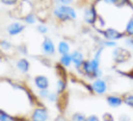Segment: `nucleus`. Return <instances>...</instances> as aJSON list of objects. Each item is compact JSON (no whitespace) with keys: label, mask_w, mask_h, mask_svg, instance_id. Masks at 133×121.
Listing matches in <instances>:
<instances>
[{"label":"nucleus","mask_w":133,"mask_h":121,"mask_svg":"<svg viewBox=\"0 0 133 121\" xmlns=\"http://www.w3.org/2000/svg\"><path fill=\"white\" fill-rule=\"evenodd\" d=\"M54 14L61 20H71L76 17V13L72 7L66 5H59L55 8Z\"/></svg>","instance_id":"obj_1"},{"label":"nucleus","mask_w":133,"mask_h":121,"mask_svg":"<svg viewBox=\"0 0 133 121\" xmlns=\"http://www.w3.org/2000/svg\"><path fill=\"white\" fill-rule=\"evenodd\" d=\"M48 113L45 108H36L32 114V121H47Z\"/></svg>","instance_id":"obj_2"},{"label":"nucleus","mask_w":133,"mask_h":121,"mask_svg":"<svg viewBox=\"0 0 133 121\" xmlns=\"http://www.w3.org/2000/svg\"><path fill=\"white\" fill-rule=\"evenodd\" d=\"M103 34H104V36H105V38H106L107 40H110V41L117 40V39H119V38H121L123 36L122 33L118 32L117 30H115L113 28H108V29H106L103 32Z\"/></svg>","instance_id":"obj_3"},{"label":"nucleus","mask_w":133,"mask_h":121,"mask_svg":"<svg viewBox=\"0 0 133 121\" xmlns=\"http://www.w3.org/2000/svg\"><path fill=\"white\" fill-rule=\"evenodd\" d=\"M24 28H25V26L23 24H21L19 22H13L7 27V32L10 35H17L20 32H22Z\"/></svg>","instance_id":"obj_4"},{"label":"nucleus","mask_w":133,"mask_h":121,"mask_svg":"<svg viewBox=\"0 0 133 121\" xmlns=\"http://www.w3.org/2000/svg\"><path fill=\"white\" fill-rule=\"evenodd\" d=\"M92 88H93V90L96 93L103 94L107 89L106 82L104 80H101V79H96L93 82V84H92Z\"/></svg>","instance_id":"obj_5"},{"label":"nucleus","mask_w":133,"mask_h":121,"mask_svg":"<svg viewBox=\"0 0 133 121\" xmlns=\"http://www.w3.org/2000/svg\"><path fill=\"white\" fill-rule=\"evenodd\" d=\"M42 49L44 51V53L47 54V55H52L54 54V51H55V48H54V44L52 40L50 38L46 37L43 43H42Z\"/></svg>","instance_id":"obj_6"},{"label":"nucleus","mask_w":133,"mask_h":121,"mask_svg":"<svg viewBox=\"0 0 133 121\" xmlns=\"http://www.w3.org/2000/svg\"><path fill=\"white\" fill-rule=\"evenodd\" d=\"M34 82H35V85L39 88L40 90L47 89L48 86H49V81H48L46 76H44V75H38V76H36L35 79H34Z\"/></svg>","instance_id":"obj_7"},{"label":"nucleus","mask_w":133,"mask_h":121,"mask_svg":"<svg viewBox=\"0 0 133 121\" xmlns=\"http://www.w3.org/2000/svg\"><path fill=\"white\" fill-rule=\"evenodd\" d=\"M129 52L125 51L124 49H121V48H117L116 50H114L113 56L115 58V60L117 62H122L126 59L127 57H129Z\"/></svg>","instance_id":"obj_8"},{"label":"nucleus","mask_w":133,"mask_h":121,"mask_svg":"<svg viewBox=\"0 0 133 121\" xmlns=\"http://www.w3.org/2000/svg\"><path fill=\"white\" fill-rule=\"evenodd\" d=\"M72 57V62L74 63V65L76 66V68H79L82 66V64L84 63V58L83 55L78 52V51H74L73 53L71 54Z\"/></svg>","instance_id":"obj_9"},{"label":"nucleus","mask_w":133,"mask_h":121,"mask_svg":"<svg viewBox=\"0 0 133 121\" xmlns=\"http://www.w3.org/2000/svg\"><path fill=\"white\" fill-rule=\"evenodd\" d=\"M84 18H85V21L87 23H94L95 22V20H96V13H95V10L92 7L87 8L85 10Z\"/></svg>","instance_id":"obj_10"},{"label":"nucleus","mask_w":133,"mask_h":121,"mask_svg":"<svg viewBox=\"0 0 133 121\" xmlns=\"http://www.w3.org/2000/svg\"><path fill=\"white\" fill-rule=\"evenodd\" d=\"M107 103L109 104V106L111 107H118L122 104V99L117 97V96H108L107 97Z\"/></svg>","instance_id":"obj_11"},{"label":"nucleus","mask_w":133,"mask_h":121,"mask_svg":"<svg viewBox=\"0 0 133 121\" xmlns=\"http://www.w3.org/2000/svg\"><path fill=\"white\" fill-rule=\"evenodd\" d=\"M17 67L22 72H27L29 69V63L26 59H21L17 62Z\"/></svg>","instance_id":"obj_12"},{"label":"nucleus","mask_w":133,"mask_h":121,"mask_svg":"<svg viewBox=\"0 0 133 121\" xmlns=\"http://www.w3.org/2000/svg\"><path fill=\"white\" fill-rule=\"evenodd\" d=\"M58 51L62 55L68 54V52H69V44L65 41H61L59 43V45H58Z\"/></svg>","instance_id":"obj_13"},{"label":"nucleus","mask_w":133,"mask_h":121,"mask_svg":"<svg viewBox=\"0 0 133 121\" xmlns=\"http://www.w3.org/2000/svg\"><path fill=\"white\" fill-rule=\"evenodd\" d=\"M60 62H61V64H62L63 66H69V65L71 64V62H72V57H71V55H69V54L62 55V57H61V59H60Z\"/></svg>","instance_id":"obj_14"},{"label":"nucleus","mask_w":133,"mask_h":121,"mask_svg":"<svg viewBox=\"0 0 133 121\" xmlns=\"http://www.w3.org/2000/svg\"><path fill=\"white\" fill-rule=\"evenodd\" d=\"M72 121H87V118L81 113H75L72 116Z\"/></svg>","instance_id":"obj_15"},{"label":"nucleus","mask_w":133,"mask_h":121,"mask_svg":"<svg viewBox=\"0 0 133 121\" xmlns=\"http://www.w3.org/2000/svg\"><path fill=\"white\" fill-rule=\"evenodd\" d=\"M56 88H57V92L58 93H62L65 89V83L63 80H58L57 82V85H56Z\"/></svg>","instance_id":"obj_16"},{"label":"nucleus","mask_w":133,"mask_h":121,"mask_svg":"<svg viewBox=\"0 0 133 121\" xmlns=\"http://www.w3.org/2000/svg\"><path fill=\"white\" fill-rule=\"evenodd\" d=\"M126 32L129 35H133V19H131L128 22V24L126 26Z\"/></svg>","instance_id":"obj_17"},{"label":"nucleus","mask_w":133,"mask_h":121,"mask_svg":"<svg viewBox=\"0 0 133 121\" xmlns=\"http://www.w3.org/2000/svg\"><path fill=\"white\" fill-rule=\"evenodd\" d=\"M25 21H26L27 23H29V24H33V23H35L36 19H35V16H34L33 14H28L25 17Z\"/></svg>","instance_id":"obj_18"},{"label":"nucleus","mask_w":133,"mask_h":121,"mask_svg":"<svg viewBox=\"0 0 133 121\" xmlns=\"http://www.w3.org/2000/svg\"><path fill=\"white\" fill-rule=\"evenodd\" d=\"M124 102L126 103L127 105L133 107V95H127L126 97L124 98Z\"/></svg>","instance_id":"obj_19"},{"label":"nucleus","mask_w":133,"mask_h":121,"mask_svg":"<svg viewBox=\"0 0 133 121\" xmlns=\"http://www.w3.org/2000/svg\"><path fill=\"white\" fill-rule=\"evenodd\" d=\"M49 94H50V92L47 89H42V90H40L39 92V95L41 97H43V98H48Z\"/></svg>","instance_id":"obj_20"},{"label":"nucleus","mask_w":133,"mask_h":121,"mask_svg":"<svg viewBox=\"0 0 133 121\" xmlns=\"http://www.w3.org/2000/svg\"><path fill=\"white\" fill-rule=\"evenodd\" d=\"M37 30L39 31L40 33H46L47 31H48V28L45 25H39V26L37 27Z\"/></svg>","instance_id":"obj_21"},{"label":"nucleus","mask_w":133,"mask_h":121,"mask_svg":"<svg viewBox=\"0 0 133 121\" xmlns=\"http://www.w3.org/2000/svg\"><path fill=\"white\" fill-rule=\"evenodd\" d=\"M9 120V116L6 115L3 111H1V114H0V121H8Z\"/></svg>","instance_id":"obj_22"},{"label":"nucleus","mask_w":133,"mask_h":121,"mask_svg":"<svg viewBox=\"0 0 133 121\" xmlns=\"http://www.w3.org/2000/svg\"><path fill=\"white\" fill-rule=\"evenodd\" d=\"M56 99H57V96H56L55 93H50L49 96H48V100L50 101V102H55Z\"/></svg>","instance_id":"obj_23"},{"label":"nucleus","mask_w":133,"mask_h":121,"mask_svg":"<svg viewBox=\"0 0 133 121\" xmlns=\"http://www.w3.org/2000/svg\"><path fill=\"white\" fill-rule=\"evenodd\" d=\"M1 1H2V3L7 4V5H13V4L16 3L17 0H1Z\"/></svg>","instance_id":"obj_24"},{"label":"nucleus","mask_w":133,"mask_h":121,"mask_svg":"<svg viewBox=\"0 0 133 121\" xmlns=\"http://www.w3.org/2000/svg\"><path fill=\"white\" fill-rule=\"evenodd\" d=\"M103 120L104 121H113V118H112V116L109 114V113H106V114L103 116Z\"/></svg>","instance_id":"obj_25"},{"label":"nucleus","mask_w":133,"mask_h":121,"mask_svg":"<svg viewBox=\"0 0 133 121\" xmlns=\"http://www.w3.org/2000/svg\"><path fill=\"white\" fill-rule=\"evenodd\" d=\"M119 121H130V118L127 115H121L119 116Z\"/></svg>","instance_id":"obj_26"},{"label":"nucleus","mask_w":133,"mask_h":121,"mask_svg":"<svg viewBox=\"0 0 133 121\" xmlns=\"http://www.w3.org/2000/svg\"><path fill=\"white\" fill-rule=\"evenodd\" d=\"M1 45H2V48H10V43H8L6 41H2L1 42Z\"/></svg>","instance_id":"obj_27"},{"label":"nucleus","mask_w":133,"mask_h":121,"mask_svg":"<svg viewBox=\"0 0 133 121\" xmlns=\"http://www.w3.org/2000/svg\"><path fill=\"white\" fill-rule=\"evenodd\" d=\"M87 121H98V118H97V116L92 115V116H89L87 118Z\"/></svg>","instance_id":"obj_28"},{"label":"nucleus","mask_w":133,"mask_h":121,"mask_svg":"<svg viewBox=\"0 0 133 121\" xmlns=\"http://www.w3.org/2000/svg\"><path fill=\"white\" fill-rule=\"evenodd\" d=\"M105 44H106L107 46H115V45H116V43H115L114 41H110V40H108L107 42H105Z\"/></svg>","instance_id":"obj_29"},{"label":"nucleus","mask_w":133,"mask_h":121,"mask_svg":"<svg viewBox=\"0 0 133 121\" xmlns=\"http://www.w3.org/2000/svg\"><path fill=\"white\" fill-rule=\"evenodd\" d=\"M59 1L61 2V3H62V4H64V5H67V4H70L72 0H59Z\"/></svg>","instance_id":"obj_30"},{"label":"nucleus","mask_w":133,"mask_h":121,"mask_svg":"<svg viewBox=\"0 0 133 121\" xmlns=\"http://www.w3.org/2000/svg\"><path fill=\"white\" fill-rule=\"evenodd\" d=\"M106 3H108V4H113V3H115L117 0H104Z\"/></svg>","instance_id":"obj_31"}]
</instances>
